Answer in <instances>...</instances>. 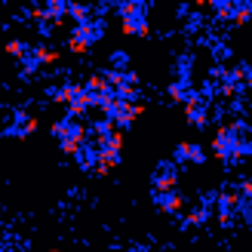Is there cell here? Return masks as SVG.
<instances>
[{
    "instance_id": "cell-1",
    "label": "cell",
    "mask_w": 252,
    "mask_h": 252,
    "mask_svg": "<svg viewBox=\"0 0 252 252\" xmlns=\"http://www.w3.org/2000/svg\"><path fill=\"white\" fill-rule=\"evenodd\" d=\"M240 142L243 138L234 132V126L231 123H221L216 135H212V157H216L219 163H224V166H237L243 157H240Z\"/></svg>"
},
{
    "instance_id": "cell-2",
    "label": "cell",
    "mask_w": 252,
    "mask_h": 252,
    "mask_svg": "<svg viewBox=\"0 0 252 252\" xmlns=\"http://www.w3.org/2000/svg\"><path fill=\"white\" fill-rule=\"evenodd\" d=\"M151 194H169V191H179V166L172 160H160L154 175H151Z\"/></svg>"
},
{
    "instance_id": "cell-3",
    "label": "cell",
    "mask_w": 252,
    "mask_h": 252,
    "mask_svg": "<svg viewBox=\"0 0 252 252\" xmlns=\"http://www.w3.org/2000/svg\"><path fill=\"white\" fill-rule=\"evenodd\" d=\"M206 148L203 145H197V142H179V145H175L172 148V163H175V166H203V163H206Z\"/></svg>"
},
{
    "instance_id": "cell-4",
    "label": "cell",
    "mask_w": 252,
    "mask_h": 252,
    "mask_svg": "<svg viewBox=\"0 0 252 252\" xmlns=\"http://www.w3.org/2000/svg\"><path fill=\"white\" fill-rule=\"evenodd\" d=\"M185 120H188V126H194V129H206L209 126L212 114H209V98L203 93H197L191 102L185 105Z\"/></svg>"
},
{
    "instance_id": "cell-5",
    "label": "cell",
    "mask_w": 252,
    "mask_h": 252,
    "mask_svg": "<svg viewBox=\"0 0 252 252\" xmlns=\"http://www.w3.org/2000/svg\"><path fill=\"white\" fill-rule=\"evenodd\" d=\"M37 117L34 114H28V111H16V114H12V123L3 129V135L6 138H28V135H34L37 132Z\"/></svg>"
},
{
    "instance_id": "cell-6",
    "label": "cell",
    "mask_w": 252,
    "mask_h": 252,
    "mask_svg": "<svg viewBox=\"0 0 252 252\" xmlns=\"http://www.w3.org/2000/svg\"><path fill=\"white\" fill-rule=\"evenodd\" d=\"M68 37H77V40H83L86 46H93V43H98L105 37V19H90L83 25H74L68 31Z\"/></svg>"
},
{
    "instance_id": "cell-7",
    "label": "cell",
    "mask_w": 252,
    "mask_h": 252,
    "mask_svg": "<svg viewBox=\"0 0 252 252\" xmlns=\"http://www.w3.org/2000/svg\"><path fill=\"white\" fill-rule=\"evenodd\" d=\"M154 197V206L163 216H182L185 206H188V197L182 191H169V194H151Z\"/></svg>"
},
{
    "instance_id": "cell-8",
    "label": "cell",
    "mask_w": 252,
    "mask_h": 252,
    "mask_svg": "<svg viewBox=\"0 0 252 252\" xmlns=\"http://www.w3.org/2000/svg\"><path fill=\"white\" fill-rule=\"evenodd\" d=\"M80 93H83V83H71V80H65L62 86H53V90H49V98H53L56 105H65V108H68Z\"/></svg>"
},
{
    "instance_id": "cell-9",
    "label": "cell",
    "mask_w": 252,
    "mask_h": 252,
    "mask_svg": "<svg viewBox=\"0 0 252 252\" xmlns=\"http://www.w3.org/2000/svg\"><path fill=\"white\" fill-rule=\"evenodd\" d=\"M194 95H197L194 83H182V80H172V83L166 86V98H169V102H175V105H188V102H191Z\"/></svg>"
},
{
    "instance_id": "cell-10",
    "label": "cell",
    "mask_w": 252,
    "mask_h": 252,
    "mask_svg": "<svg viewBox=\"0 0 252 252\" xmlns=\"http://www.w3.org/2000/svg\"><path fill=\"white\" fill-rule=\"evenodd\" d=\"M120 34H126V37H151V22H148V16H142V19H120Z\"/></svg>"
},
{
    "instance_id": "cell-11",
    "label": "cell",
    "mask_w": 252,
    "mask_h": 252,
    "mask_svg": "<svg viewBox=\"0 0 252 252\" xmlns=\"http://www.w3.org/2000/svg\"><path fill=\"white\" fill-rule=\"evenodd\" d=\"M148 3H142V0H123V3H114V12L120 19H142L148 16Z\"/></svg>"
},
{
    "instance_id": "cell-12",
    "label": "cell",
    "mask_w": 252,
    "mask_h": 252,
    "mask_svg": "<svg viewBox=\"0 0 252 252\" xmlns=\"http://www.w3.org/2000/svg\"><path fill=\"white\" fill-rule=\"evenodd\" d=\"M74 163L83 169V172H93L95 166H98V148L93 145V142H86L80 151H77V157H74Z\"/></svg>"
},
{
    "instance_id": "cell-13",
    "label": "cell",
    "mask_w": 252,
    "mask_h": 252,
    "mask_svg": "<svg viewBox=\"0 0 252 252\" xmlns=\"http://www.w3.org/2000/svg\"><path fill=\"white\" fill-rule=\"evenodd\" d=\"M237 206H240V194H237V188H228V191L216 194V212H228V216H237Z\"/></svg>"
},
{
    "instance_id": "cell-14",
    "label": "cell",
    "mask_w": 252,
    "mask_h": 252,
    "mask_svg": "<svg viewBox=\"0 0 252 252\" xmlns=\"http://www.w3.org/2000/svg\"><path fill=\"white\" fill-rule=\"evenodd\" d=\"M172 74H175V80L191 83V74H194V56H191V53L175 56V62H172Z\"/></svg>"
},
{
    "instance_id": "cell-15",
    "label": "cell",
    "mask_w": 252,
    "mask_h": 252,
    "mask_svg": "<svg viewBox=\"0 0 252 252\" xmlns=\"http://www.w3.org/2000/svg\"><path fill=\"white\" fill-rule=\"evenodd\" d=\"M209 219H212V206L200 203L185 216V228H203V224H209Z\"/></svg>"
},
{
    "instance_id": "cell-16",
    "label": "cell",
    "mask_w": 252,
    "mask_h": 252,
    "mask_svg": "<svg viewBox=\"0 0 252 252\" xmlns=\"http://www.w3.org/2000/svg\"><path fill=\"white\" fill-rule=\"evenodd\" d=\"M252 22V3L249 0H234V16H231V25L234 28H243V25Z\"/></svg>"
},
{
    "instance_id": "cell-17",
    "label": "cell",
    "mask_w": 252,
    "mask_h": 252,
    "mask_svg": "<svg viewBox=\"0 0 252 252\" xmlns=\"http://www.w3.org/2000/svg\"><path fill=\"white\" fill-rule=\"evenodd\" d=\"M31 56L40 62V68L43 65H59V59H62V53L59 49H53V46H43V43H37V46H31Z\"/></svg>"
},
{
    "instance_id": "cell-18",
    "label": "cell",
    "mask_w": 252,
    "mask_h": 252,
    "mask_svg": "<svg viewBox=\"0 0 252 252\" xmlns=\"http://www.w3.org/2000/svg\"><path fill=\"white\" fill-rule=\"evenodd\" d=\"M209 12L216 22H231L234 16V0H209Z\"/></svg>"
},
{
    "instance_id": "cell-19",
    "label": "cell",
    "mask_w": 252,
    "mask_h": 252,
    "mask_svg": "<svg viewBox=\"0 0 252 252\" xmlns=\"http://www.w3.org/2000/svg\"><path fill=\"white\" fill-rule=\"evenodd\" d=\"M83 90L93 93V95H102V93H111V86H108V80H105V74L95 71V74H90V77L83 80Z\"/></svg>"
},
{
    "instance_id": "cell-20",
    "label": "cell",
    "mask_w": 252,
    "mask_h": 252,
    "mask_svg": "<svg viewBox=\"0 0 252 252\" xmlns=\"http://www.w3.org/2000/svg\"><path fill=\"white\" fill-rule=\"evenodd\" d=\"M68 19H71L74 25L90 22V19H93V6H86V3H68Z\"/></svg>"
},
{
    "instance_id": "cell-21",
    "label": "cell",
    "mask_w": 252,
    "mask_h": 252,
    "mask_svg": "<svg viewBox=\"0 0 252 252\" xmlns=\"http://www.w3.org/2000/svg\"><path fill=\"white\" fill-rule=\"evenodd\" d=\"M108 65H111V71L126 74L129 71V53H126V49H114V53L108 56Z\"/></svg>"
},
{
    "instance_id": "cell-22",
    "label": "cell",
    "mask_w": 252,
    "mask_h": 252,
    "mask_svg": "<svg viewBox=\"0 0 252 252\" xmlns=\"http://www.w3.org/2000/svg\"><path fill=\"white\" fill-rule=\"evenodd\" d=\"M3 53H6V56H12V59H19V62H22L25 56H28V53H31V46H28V43H25V40H6V43H3Z\"/></svg>"
},
{
    "instance_id": "cell-23",
    "label": "cell",
    "mask_w": 252,
    "mask_h": 252,
    "mask_svg": "<svg viewBox=\"0 0 252 252\" xmlns=\"http://www.w3.org/2000/svg\"><path fill=\"white\" fill-rule=\"evenodd\" d=\"M19 71H22V77H34V74L40 71V62H37V59L28 53V56H25V59L19 62Z\"/></svg>"
},
{
    "instance_id": "cell-24",
    "label": "cell",
    "mask_w": 252,
    "mask_h": 252,
    "mask_svg": "<svg viewBox=\"0 0 252 252\" xmlns=\"http://www.w3.org/2000/svg\"><path fill=\"white\" fill-rule=\"evenodd\" d=\"M216 93H219L221 98H237V95H240V93H243V86H240V83H234V80H224V83L219 86V90H216Z\"/></svg>"
},
{
    "instance_id": "cell-25",
    "label": "cell",
    "mask_w": 252,
    "mask_h": 252,
    "mask_svg": "<svg viewBox=\"0 0 252 252\" xmlns=\"http://www.w3.org/2000/svg\"><path fill=\"white\" fill-rule=\"evenodd\" d=\"M237 219L246 221V224H252V200H243V197H240V206H237Z\"/></svg>"
},
{
    "instance_id": "cell-26",
    "label": "cell",
    "mask_w": 252,
    "mask_h": 252,
    "mask_svg": "<svg viewBox=\"0 0 252 252\" xmlns=\"http://www.w3.org/2000/svg\"><path fill=\"white\" fill-rule=\"evenodd\" d=\"M93 46H86L83 40H77V37H68V53H74V56H86Z\"/></svg>"
},
{
    "instance_id": "cell-27",
    "label": "cell",
    "mask_w": 252,
    "mask_h": 252,
    "mask_svg": "<svg viewBox=\"0 0 252 252\" xmlns=\"http://www.w3.org/2000/svg\"><path fill=\"white\" fill-rule=\"evenodd\" d=\"M98 148H111V151H117V154H120V151H123V132L117 129L114 135L108 138V142H102V145H98Z\"/></svg>"
},
{
    "instance_id": "cell-28",
    "label": "cell",
    "mask_w": 252,
    "mask_h": 252,
    "mask_svg": "<svg viewBox=\"0 0 252 252\" xmlns=\"http://www.w3.org/2000/svg\"><path fill=\"white\" fill-rule=\"evenodd\" d=\"M237 194H240L243 200H252V175H246V179L237 182Z\"/></svg>"
},
{
    "instance_id": "cell-29",
    "label": "cell",
    "mask_w": 252,
    "mask_h": 252,
    "mask_svg": "<svg viewBox=\"0 0 252 252\" xmlns=\"http://www.w3.org/2000/svg\"><path fill=\"white\" fill-rule=\"evenodd\" d=\"M240 157H243V160H246V157H252V135L240 142Z\"/></svg>"
},
{
    "instance_id": "cell-30",
    "label": "cell",
    "mask_w": 252,
    "mask_h": 252,
    "mask_svg": "<svg viewBox=\"0 0 252 252\" xmlns=\"http://www.w3.org/2000/svg\"><path fill=\"white\" fill-rule=\"evenodd\" d=\"M200 28H203V19H200V16H191V19H188V31H200Z\"/></svg>"
},
{
    "instance_id": "cell-31",
    "label": "cell",
    "mask_w": 252,
    "mask_h": 252,
    "mask_svg": "<svg viewBox=\"0 0 252 252\" xmlns=\"http://www.w3.org/2000/svg\"><path fill=\"white\" fill-rule=\"evenodd\" d=\"M126 252H148V249H145V246H129Z\"/></svg>"
},
{
    "instance_id": "cell-32",
    "label": "cell",
    "mask_w": 252,
    "mask_h": 252,
    "mask_svg": "<svg viewBox=\"0 0 252 252\" xmlns=\"http://www.w3.org/2000/svg\"><path fill=\"white\" fill-rule=\"evenodd\" d=\"M49 252H62V249H49Z\"/></svg>"
},
{
    "instance_id": "cell-33",
    "label": "cell",
    "mask_w": 252,
    "mask_h": 252,
    "mask_svg": "<svg viewBox=\"0 0 252 252\" xmlns=\"http://www.w3.org/2000/svg\"><path fill=\"white\" fill-rule=\"evenodd\" d=\"M6 252H16V249H6Z\"/></svg>"
}]
</instances>
